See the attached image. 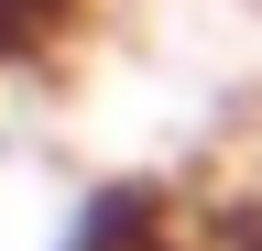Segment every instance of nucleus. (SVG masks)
Returning <instances> with one entry per match:
<instances>
[{
    "label": "nucleus",
    "instance_id": "nucleus-2",
    "mask_svg": "<svg viewBox=\"0 0 262 251\" xmlns=\"http://www.w3.org/2000/svg\"><path fill=\"white\" fill-rule=\"evenodd\" d=\"M66 11H77V0H0V55L55 44V33H66Z\"/></svg>",
    "mask_w": 262,
    "mask_h": 251
},
{
    "label": "nucleus",
    "instance_id": "nucleus-1",
    "mask_svg": "<svg viewBox=\"0 0 262 251\" xmlns=\"http://www.w3.org/2000/svg\"><path fill=\"white\" fill-rule=\"evenodd\" d=\"M55 251H186V230L164 208V186L120 175V186H88L77 197V218L55 230Z\"/></svg>",
    "mask_w": 262,
    "mask_h": 251
}]
</instances>
